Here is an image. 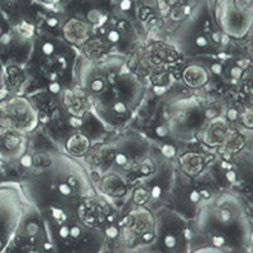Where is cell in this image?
<instances>
[{
	"instance_id": "1",
	"label": "cell",
	"mask_w": 253,
	"mask_h": 253,
	"mask_svg": "<svg viewBox=\"0 0 253 253\" xmlns=\"http://www.w3.org/2000/svg\"><path fill=\"white\" fill-rule=\"evenodd\" d=\"M181 164L184 166L185 172L189 175H196L202 171L203 161L202 157L195 153H187L181 158Z\"/></svg>"
},
{
	"instance_id": "2",
	"label": "cell",
	"mask_w": 253,
	"mask_h": 253,
	"mask_svg": "<svg viewBox=\"0 0 253 253\" xmlns=\"http://www.w3.org/2000/svg\"><path fill=\"white\" fill-rule=\"evenodd\" d=\"M89 148V139L84 134H75L67 141V150L74 155H83Z\"/></svg>"
},
{
	"instance_id": "3",
	"label": "cell",
	"mask_w": 253,
	"mask_h": 253,
	"mask_svg": "<svg viewBox=\"0 0 253 253\" xmlns=\"http://www.w3.org/2000/svg\"><path fill=\"white\" fill-rule=\"evenodd\" d=\"M133 200H134L135 204H138V205L146 204L147 200H148V193H147L143 187H139V189H137L134 191V195H133Z\"/></svg>"
},
{
	"instance_id": "4",
	"label": "cell",
	"mask_w": 253,
	"mask_h": 253,
	"mask_svg": "<svg viewBox=\"0 0 253 253\" xmlns=\"http://www.w3.org/2000/svg\"><path fill=\"white\" fill-rule=\"evenodd\" d=\"M19 32L20 35L24 36V37H31L32 33H33V27H32V24L27 23V22H22L19 27Z\"/></svg>"
},
{
	"instance_id": "5",
	"label": "cell",
	"mask_w": 253,
	"mask_h": 253,
	"mask_svg": "<svg viewBox=\"0 0 253 253\" xmlns=\"http://www.w3.org/2000/svg\"><path fill=\"white\" fill-rule=\"evenodd\" d=\"M52 216H53L55 220L57 221V223H60V224L66 220V215H65V213H63L61 209H57V208H53V209H52Z\"/></svg>"
},
{
	"instance_id": "6",
	"label": "cell",
	"mask_w": 253,
	"mask_h": 253,
	"mask_svg": "<svg viewBox=\"0 0 253 253\" xmlns=\"http://www.w3.org/2000/svg\"><path fill=\"white\" fill-rule=\"evenodd\" d=\"M175 153H176V150L172 144H165V146L162 147V155H164L165 157L171 158L175 156Z\"/></svg>"
},
{
	"instance_id": "7",
	"label": "cell",
	"mask_w": 253,
	"mask_h": 253,
	"mask_svg": "<svg viewBox=\"0 0 253 253\" xmlns=\"http://www.w3.org/2000/svg\"><path fill=\"white\" fill-rule=\"evenodd\" d=\"M104 86H105V84H104V81L101 80V79H95V80H92L91 85H90L92 91H96V92L104 90Z\"/></svg>"
},
{
	"instance_id": "8",
	"label": "cell",
	"mask_w": 253,
	"mask_h": 253,
	"mask_svg": "<svg viewBox=\"0 0 253 253\" xmlns=\"http://www.w3.org/2000/svg\"><path fill=\"white\" fill-rule=\"evenodd\" d=\"M164 242H165V246H166L167 248H173L176 246V243H177V239H176L175 234L170 233L165 237Z\"/></svg>"
},
{
	"instance_id": "9",
	"label": "cell",
	"mask_w": 253,
	"mask_h": 253,
	"mask_svg": "<svg viewBox=\"0 0 253 253\" xmlns=\"http://www.w3.org/2000/svg\"><path fill=\"white\" fill-rule=\"evenodd\" d=\"M219 219H220V221H223V223H228V221L232 219V211H230L229 209H221L220 211H219Z\"/></svg>"
},
{
	"instance_id": "10",
	"label": "cell",
	"mask_w": 253,
	"mask_h": 253,
	"mask_svg": "<svg viewBox=\"0 0 253 253\" xmlns=\"http://www.w3.org/2000/svg\"><path fill=\"white\" fill-rule=\"evenodd\" d=\"M6 147H8L9 150H10V148H15V147L18 146V144H19V138H18L17 135H8V138H6Z\"/></svg>"
},
{
	"instance_id": "11",
	"label": "cell",
	"mask_w": 253,
	"mask_h": 253,
	"mask_svg": "<svg viewBox=\"0 0 253 253\" xmlns=\"http://www.w3.org/2000/svg\"><path fill=\"white\" fill-rule=\"evenodd\" d=\"M58 191H60L62 195L69 196V195H71V193H72V187L70 186L67 182H62V184L58 185Z\"/></svg>"
},
{
	"instance_id": "12",
	"label": "cell",
	"mask_w": 253,
	"mask_h": 253,
	"mask_svg": "<svg viewBox=\"0 0 253 253\" xmlns=\"http://www.w3.org/2000/svg\"><path fill=\"white\" fill-rule=\"evenodd\" d=\"M42 52H43L46 56H52L53 52H55V44L51 43V42H46V43L42 46Z\"/></svg>"
},
{
	"instance_id": "13",
	"label": "cell",
	"mask_w": 253,
	"mask_h": 253,
	"mask_svg": "<svg viewBox=\"0 0 253 253\" xmlns=\"http://www.w3.org/2000/svg\"><path fill=\"white\" fill-rule=\"evenodd\" d=\"M108 40L112 42V43H118L119 41H121V35H119L118 31H110L109 33H108Z\"/></svg>"
},
{
	"instance_id": "14",
	"label": "cell",
	"mask_w": 253,
	"mask_h": 253,
	"mask_svg": "<svg viewBox=\"0 0 253 253\" xmlns=\"http://www.w3.org/2000/svg\"><path fill=\"white\" fill-rule=\"evenodd\" d=\"M114 158H115V162H117V165H118V166H126V162H128V157H126L124 153H117Z\"/></svg>"
},
{
	"instance_id": "15",
	"label": "cell",
	"mask_w": 253,
	"mask_h": 253,
	"mask_svg": "<svg viewBox=\"0 0 253 253\" xmlns=\"http://www.w3.org/2000/svg\"><path fill=\"white\" fill-rule=\"evenodd\" d=\"M105 233H107V236L109 237V238L114 239L119 236V230H118V228L114 227V225H110V227L107 228Z\"/></svg>"
},
{
	"instance_id": "16",
	"label": "cell",
	"mask_w": 253,
	"mask_h": 253,
	"mask_svg": "<svg viewBox=\"0 0 253 253\" xmlns=\"http://www.w3.org/2000/svg\"><path fill=\"white\" fill-rule=\"evenodd\" d=\"M113 110H114L115 113H118V114H124V113L126 112V104H124L123 101H117V103L114 104V107H113Z\"/></svg>"
},
{
	"instance_id": "17",
	"label": "cell",
	"mask_w": 253,
	"mask_h": 253,
	"mask_svg": "<svg viewBox=\"0 0 253 253\" xmlns=\"http://www.w3.org/2000/svg\"><path fill=\"white\" fill-rule=\"evenodd\" d=\"M195 44L198 47H200V48H204V47L208 46V40L205 36H198V37L195 38Z\"/></svg>"
},
{
	"instance_id": "18",
	"label": "cell",
	"mask_w": 253,
	"mask_h": 253,
	"mask_svg": "<svg viewBox=\"0 0 253 253\" xmlns=\"http://www.w3.org/2000/svg\"><path fill=\"white\" fill-rule=\"evenodd\" d=\"M27 230H28V233L31 234V236H35L38 232V224L36 221H31V223L27 225Z\"/></svg>"
},
{
	"instance_id": "19",
	"label": "cell",
	"mask_w": 253,
	"mask_h": 253,
	"mask_svg": "<svg viewBox=\"0 0 253 253\" xmlns=\"http://www.w3.org/2000/svg\"><path fill=\"white\" fill-rule=\"evenodd\" d=\"M48 90L52 92V94H58L61 90V85L56 81H51V84L48 85Z\"/></svg>"
},
{
	"instance_id": "20",
	"label": "cell",
	"mask_w": 253,
	"mask_h": 253,
	"mask_svg": "<svg viewBox=\"0 0 253 253\" xmlns=\"http://www.w3.org/2000/svg\"><path fill=\"white\" fill-rule=\"evenodd\" d=\"M119 8L124 12H128L130 8H132V0H121V3H119Z\"/></svg>"
},
{
	"instance_id": "21",
	"label": "cell",
	"mask_w": 253,
	"mask_h": 253,
	"mask_svg": "<svg viewBox=\"0 0 253 253\" xmlns=\"http://www.w3.org/2000/svg\"><path fill=\"white\" fill-rule=\"evenodd\" d=\"M58 234H60L61 238L66 239L70 237V228L66 227V225H62V227L58 229Z\"/></svg>"
},
{
	"instance_id": "22",
	"label": "cell",
	"mask_w": 253,
	"mask_h": 253,
	"mask_svg": "<svg viewBox=\"0 0 253 253\" xmlns=\"http://www.w3.org/2000/svg\"><path fill=\"white\" fill-rule=\"evenodd\" d=\"M213 243L215 247H223L225 243V238L223 236H214L213 237Z\"/></svg>"
},
{
	"instance_id": "23",
	"label": "cell",
	"mask_w": 253,
	"mask_h": 253,
	"mask_svg": "<svg viewBox=\"0 0 253 253\" xmlns=\"http://www.w3.org/2000/svg\"><path fill=\"white\" fill-rule=\"evenodd\" d=\"M189 198L191 203H199V200L202 199V196H200V193H199L198 190H193V191L190 193Z\"/></svg>"
},
{
	"instance_id": "24",
	"label": "cell",
	"mask_w": 253,
	"mask_h": 253,
	"mask_svg": "<svg viewBox=\"0 0 253 253\" xmlns=\"http://www.w3.org/2000/svg\"><path fill=\"white\" fill-rule=\"evenodd\" d=\"M156 134L162 138V137H166V135L169 134V130H167V128L165 126H160L156 128Z\"/></svg>"
},
{
	"instance_id": "25",
	"label": "cell",
	"mask_w": 253,
	"mask_h": 253,
	"mask_svg": "<svg viewBox=\"0 0 253 253\" xmlns=\"http://www.w3.org/2000/svg\"><path fill=\"white\" fill-rule=\"evenodd\" d=\"M151 195L155 199H160L162 195V189L161 186H153L152 190H151Z\"/></svg>"
},
{
	"instance_id": "26",
	"label": "cell",
	"mask_w": 253,
	"mask_h": 253,
	"mask_svg": "<svg viewBox=\"0 0 253 253\" xmlns=\"http://www.w3.org/2000/svg\"><path fill=\"white\" fill-rule=\"evenodd\" d=\"M139 171H141V173H142V175H144V176H148V175H151V173H152L153 169H152V167H150V166H148V165L143 164V165H142L141 167H139Z\"/></svg>"
},
{
	"instance_id": "27",
	"label": "cell",
	"mask_w": 253,
	"mask_h": 253,
	"mask_svg": "<svg viewBox=\"0 0 253 253\" xmlns=\"http://www.w3.org/2000/svg\"><path fill=\"white\" fill-rule=\"evenodd\" d=\"M243 123L246 124L247 128H252V114H251V112H247L243 115Z\"/></svg>"
},
{
	"instance_id": "28",
	"label": "cell",
	"mask_w": 253,
	"mask_h": 253,
	"mask_svg": "<svg viewBox=\"0 0 253 253\" xmlns=\"http://www.w3.org/2000/svg\"><path fill=\"white\" fill-rule=\"evenodd\" d=\"M70 124H71V126H74V128H80V126H83V121H81L80 118H78V117H74V118L70 119Z\"/></svg>"
},
{
	"instance_id": "29",
	"label": "cell",
	"mask_w": 253,
	"mask_h": 253,
	"mask_svg": "<svg viewBox=\"0 0 253 253\" xmlns=\"http://www.w3.org/2000/svg\"><path fill=\"white\" fill-rule=\"evenodd\" d=\"M158 8L162 12V14H167V12H169V5L165 3V0H158Z\"/></svg>"
},
{
	"instance_id": "30",
	"label": "cell",
	"mask_w": 253,
	"mask_h": 253,
	"mask_svg": "<svg viewBox=\"0 0 253 253\" xmlns=\"http://www.w3.org/2000/svg\"><path fill=\"white\" fill-rule=\"evenodd\" d=\"M70 236H71L72 238H79V237L81 236V229L79 227H72L71 229H70Z\"/></svg>"
},
{
	"instance_id": "31",
	"label": "cell",
	"mask_w": 253,
	"mask_h": 253,
	"mask_svg": "<svg viewBox=\"0 0 253 253\" xmlns=\"http://www.w3.org/2000/svg\"><path fill=\"white\" fill-rule=\"evenodd\" d=\"M225 177H227V180L229 182H234L237 178V173L230 169V170H228V172L225 173Z\"/></svg>"
},
{
	"instance_id": "32",
	"label": "cell",
	"mask_w": 253,
	"mask_h": 253,
	"mask_svg": "<svg viewBox=\"0 0 253 253\" xmlns=\"http://www.w3.org/2000/svg\"><path fill=\"white\" fill-rule=\"evenodd\" d=\"M47 26L51 27V28H55V27L58 26V19L55 17L47 18Z\"/></svg>"
},
{
	"instance_id": "33",
	"label": "cell",
	"mask_w": 253,
	"mask_h": 253,
	"mask_svg": "<svg viewBox=\"0 0 253 253\" xmlns=\"http://www.w3.org/2000/svg\"><path fill=\"white\" fill-rule=\"evenodd\" d=\"M126 187L123 186V185H119L118 187H115V190L114 191H113V194H114L115 196H122V195H124V194H126Z\"/></svg>"
},
{
	"instance_id": "34",
	"label": "cell",
	"mask_w": 253,
	"mask_h": 253,
	"mask_svg": "<svg viewBox=\"0 0 253 253\" xmlns=\"http://www.w3.org/2000/svg\"><path fill=\"white\" fill-rule=\"evenodd\" d=\"M230 75L236 79H239L242 76V69L241 67H233V69L230 70Z\"/></svg>"
},
{
	"instance_id": "35",
	"label": "cell",
	"mask_w": 253,
	"mask_h": 253,
	"mask_svg": "<svg viewBox=\"0 0 253 253\" xmlns=\"http://www.w3.org/2000/svg\"><path fill=\"white\" fill-rule=\"evenodd\" d=\"M211 71H213V74H215V75H220L221 71H223V66L219 65V63H214L213 66H211Z\"/></svg>"
},
{
	"instance_id": "36",
	"label": "cell",
	"mask_w": 253,
	"mask_h": 253,
	"mask_svg": "<svg viewBox=\"0 0 253 253\" xmlns=\"http://www.w3.org/2000/svg\"><path fill=\"white\" fill-rule=\"evenodd\" d=\"M228 118H229L230 121H236V119L238 118V112H237L236 109H229L228 110Z\"/></svg>"
},
{
	"instance_id": "37",
	"label": "cell",
	"mask_w": 253,
	"mask_h": 253,
	"mask_svg": "<svg viewBox=\"0 0 253 253\" xmlns=\"http://www.w3.org/2000/svg\"><path fill=\"white\" fill-rule=\"evenodd\" d=\"M20 164L23 165L24 167H29L32 165V158L31 156H24L23 158H22V161H20Z\"/></svg>"
},
{
	"instance_id": "38",
	"label": "cell",
	"mask_w": 253,
	"mask_h": 253,
	"mask_svg": "<svg viewBox=\"0 0 253 253\" xmlns=\"http://www.w3.org/2000/svg\"><path fill=\"white\" fill-rule=\"evenodd\" d=\"M124 236H126V241L128 242H133V233H132V229H129V228L126 227V229H124Z\"/></svg>"
},
{
	"instance_id": "39",
	"label": "cell",
	"mask_w": 253,
	"mask_h": 253,
	"mask_svg": "<svg viewBox=\"0 0 253 253\" xmlns=\"http://www.w3.org/2000/svg\"><path fill=\"white\" fill-rule=\"evenodd\" d=\"M162 26H164V22H161V20L153 19L152 22H151V27H152V28H161Z\"/></svg>"
},
{
	"instance_id": "40",
	"label": "cell",
	"mask_w": 253,
	"mask_h": 253,
	"mask_svg": "<svg viewBox=\"0 0 253 253\" xmlns=\"http://www.w3.org/2000/svg\"><path fill=\"white\" fill-rule=\"evenodd\" d=\"M67 184L71 187H75L76 185H78V180H76L74 176H69V178H67Z\"/></svg>"
},
{
	"instance_id": "41",
	"label": "cell",
	"mask_w": 253,
	"mask_h": 253,
	"mask_svg": "<svg viewBox=\"0 0 253 253\" xmlns=\"http://www.w3.org/2000/svg\"><path fill=\"white\" fill-rule=\"evenodd\" d=\"M238 65H239L238 67H241V69H247V67L250 66V61L241 60V61H238Z\"/></svg>"
},
{
	"instance_id": "42",
	"label": "cell",
	"mask_w": 253,
	"mask_h": 253,
	"mask_svg": "<svg viewBox=\"0 0 253 253\" xmlns=\"http://www.w3.org/2000/svg\"><path fill=\"white\" fill-rule=\"evenodd\" d=\"M118 28L122 29V31H126V29L129 28V24L126 23V22H124V20H121L118 23Z\"/></svg>"
},
{
	"instance_id": "43",
	"label": "cell",
	"mask_w": 253,
	"mask_h": 253,
	"mask_svg": "<svg viewBox=\"0 0 253 253\" xmlns=\"http://www.w3.org/2000/svg\"><path fill=\"white\" fill-rule=\"evenodd\" d=\"M142 239L144 242H151L153 239V234L152 233H143L142 234Z\"/></svg>"
},
{
	"instance_id": "44",
	"label": "cell",
	"mask_w": 253,
	"mask_h": 253,
	"mask_svg": "<svg viewBox=\"0 0 253 253\" xmlns=\"http://www.w3.org/2000/svg\"><path fill=\"white\" fill-rule=\"evenodd\" d=\"M199 193H200V196H202V198H204V199H209L210 195H211L209 190H207V189L202 190V191H199Z\"/></svg>"
},
{
	"instance_id": "45",
	"label": "cell",
	"mask_w": 253,
	"mask_h": 253,
	"mask_svg": "<svg viewBox=\"0 0 253 253\" xmlns=\"http://www.w3.org/2000/svg\"><path fill=\"white\" fill-rule=\"evenodd\" d=\"M148 14H150V9H143V10H141V19L144 20L148 17Z\"/></svg>"
},
{
	"instance_id": "46",
	"label": "cell",
	"mask_w": 253,
	"mask_h": 253,
	"mask_svg": "<svg viewBox=\"0 0 253 253\" xmlns=\"http://www.w3.org/2000/svg\"><path fill=\"white\" fill-rule=\"evenodd\" d=\"M155 94H157V95H161V94H164L165 92V87L164 86H155Z\"/></svg>"
},
{
	"instance_id": "47",
	"label": "cell",
	"mask_w": 253,
	"mask_h": 253,
	"mask_svg": "<svg viewBox=\"0 0 253 253\" xmlns=\"http://www.w3.org/2000/svg\"><path fill=\"white\" fill-rule=\"evenodd\" d=\"M215 115H216V110H214V109H209L207 112V117H208V118H214Z\"/></svg>"
},
{
	"instance_id": "48",
	"label": "cell",
	"mask_w": 253,
	"mask_h": 253,
	"mask_svg": "<svg viewBox=\"0 0 253 253\" xmlns=\"http://www.w3.org/2000/svg\"><path fill=\"white\" fill-rule=\"evenodd\" d=\"M130 220H132V218H130V216H126V218L123 219V221H121V224L122 225H126Z\"/></svg>"
},
{
	"instance_id": "49",
	"label": "cell",
	"mask_w": 253,
	"mask_h": 253,
	"mask_svg": "<svg viewBox=\"0 0 253 253\" xmlns=\"http://www.w3.org/2000/svg\"><path fill=\"white\" fill-rule=\"evenodd\" d=\"M144 164H146V165H148V166H150V167H152V169H155V165H153V162L151 161L150 158H146V160H144Z\"/></svg>"
},
{
	"instance_id": "50",
	"label": "cell",
	"mask_w": 253,
	"mask_h": 253,
	"mask_svg": "<svg viewBox=\"0 0 253 253\" xmlns=\"http://www.w3.org/2000/svg\"><path fill=\"white\" fill-rule=\"evenodd\" d=\"M213 40L215 41V42H220V35H219L218 32H215L213 35Z\"/></svg>"
},
{
	"instance_id": "51",
	"label": "cell",
	"mask_w": 253,
	"mask_h": 253,
	"mask_svg": "<svg viewBox=\"0 0 253 253\" xmlns=\"http://www.w3.org/2000/svg\"><path fill=\"white\" fill-rule=\"evenodd\" d=\"M48 78L51 81H56V79H57V74H56V72H52V74H49Z\"/></svg>"
},
{
	"instance_id": "52",
	"label": "cell",
	"mask_w": 253,
	"mask_h": 253,
	"mask_svg": "<svg viewBox=\"0 0 253 253\" xmlns=\"http://www.w3.org/2000/svg\"><path fill=\"white\" fill-rule=\"evenodd\" d=\"M221 167L225 169V170H230V169H232V166H230L229 164H227V162H221Z\"/></svg>"
},
{
	"instance_id": "53",
	"label": "cell",
	"mask_w": 253,
	"mask_h": 253,
	"mask_svg": "<svg viewBox=\"0 0 253 253\" xmlns=\"http://www.w3.org/2000/svg\"><path fill=\"white\" fill-rule=\"evenodd\" d=\"M58 62L62 63L63 67H66V60H65V58H63V57H58Z\"/></svg>"
},
{
	"instance_id": "54",
	"label": "cell",
	"mask_w": 253,
	"mask_h": 253,
	"mask_svg": "<svg viewBox=\"0 0 253 253\" xmlns=\"http://www.w3.org/2000/svg\"><path fill=\"white\" fill-rule=\"evenodd\" d=\"M44 248H46V250H51L52 246L48 245V243H46V245H44Z\"/></svg>"
},
{
	"instance_id": "55",
	"label": "cell",
	"mask_w": 253,
	"mask_h": 253,
	"mask_svg": "<svg viewBox=\"0 0 253 253\" xmlns=\"http://www.w3.org/2000/svg\"><path fill=\"white\" fill-rule=\"evenodd\" d=\"M113 220H114V216H113V215L108 216V221H113Z\"/></svg>"
},
{
	"instance_id": "56",
	"label": "cell",
	"mask_w": 253,
	"mask_h": 253,
	"mask_svg": "<svg viewBox=\"0 0 253 253\" xmlns=\"http://www.w3.org/2000/svg\"><path fill=\"white\" fill-rule=\"evenodd\" d=\"M3 28H1V26H0V35H1V33H3Z\"/></svg>"
}]
</instances>
